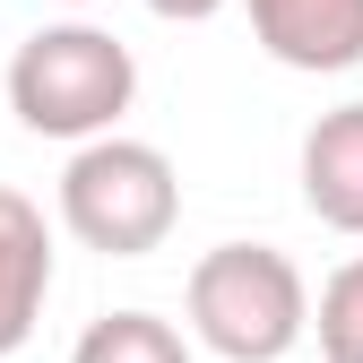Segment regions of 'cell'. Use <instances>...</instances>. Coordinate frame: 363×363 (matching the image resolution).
Masks as SVG:
<instances>
[{"instance_id": "30bf717a", "label": "cell", "mask_w": 363, "mask_h": 363, "mask_svg": "<svg viewBox=\"0 0 363 363\" xmlns=\"http://www.w3.org/2000/svg\"><path fill=\"white\" fill-rule=\"evenodd\" d=\"M61 9H86V0H61Z\"/></svg>"}, {"instance_id": "ba28073f", "label": "cell", "mask_w": 363, "mask_h": 363, "mask_svg": "<svg viewBox=\"0 0 363 363\" xmlns=\"http://www.w3.org/2000/svg\"><path fill=\"white\" fill-rule=\"evenodd\" d=\"M311 337H320V363H363V251L329 268L320 303H311Z\"/></svg>"}, {"instance_id": "5b68a950", "label": "cell", "mask_w": 363, "mask_h": 363, "mask_svg": "<svg viewBox=\"0 0 363 363\" xmlns=\"http://www.w3.org/2000/svg\"><path fill=\"white\" fill-rule=\"evenodd\" d=\"M52 294V225L26 191H0V363H9Z\"/></svg>"}, {"instance_id": "7a4b0ae2", "label": "cell", "mask_w": 363, "mask_h": 363, "mask_svg": "<svg viewBox=\"0 0 363 363\" xmlns=\"http://www.w3.org/2000/svg\"><path fill=\"white\" fill-rule=\"evenodd\" d=\"M191 337L225 363H286L311 337V286L277 242H216L191 259Z\"/></svg>"}, {"instance_id": "277c9868", "label": "cell", "mask_w": 363, "mask_h": 363, "mask_svg": "<svg viewBox=\"0 0 363 363\" xmlns=\"http://www.w3.org/2000/svg\"><path fill=\"white\" fill-rule=\"evenodd\" d=\"M242 9L268 61H286L303 78L363 69V0H242Z\"/></svg>"}, {"instance_id": "9c48e42d", "label": "cell", "mask_w": 363, "mask_h": 363, "mask_svg": "<svg viewBox=\"0 0 363 363\" xmlns=\"http://www.w3.org/2000/svg\"><path fill=\"white\" fill-rule=\"evenodd\" d=\"M147 9H156V18H173V26H208L225 0H147Z\"/></svg>"}, {"instance_id": "8992f818", "label": "cell", "mask_w": 363, "mask_h": 363, "mask_svg": "<svg viewBox=\"0 0 363 363\" xmlns=\"http://www.w3.org/2000/svg\"><path fill=\"white\" fill-rule=\"evenodd\" d=\"M303 208L329 234H363V104H337L303 130Z\"/></svg>"}, {"instance_id": "3957f363", "label": "cell", "mask_w": 363, "mask_h": 363, "mask_svg": "<svg viewBox=\"0 0 363 363\" xmlns=\"http://www.w3.org/2000/svg\"><path fill=\"white\" fill-rule=\"evenodd\" d=\"M61 225L86 251H104V259L164 251L173 225H182V173H173V156L147 147V139H121V130L86 139L61 164Z\"/></svg>"}, {"instance_id": "6da1fadb", "label": "cell", "mask_w": 363, "mask_h": 363, "mask_svg": "<svg viewBox=\"0 0 363 363\" xmlns=\"http://www.w3.org/2000/svg\"><path fill=\"white\" fill-rule=\"evenodd\" d=\"M139 104V61L130 43L86 26V18H61V26H35L18 52H9V113L35 130V139H104L121 130V113Z\"/></svg>"}, {"instance_id": "52a82bcc", "label": "cell", "mask_w": 363, "mask_h": 363, "mask_svg": "<svg viewBox=\"0 0 363 363\" xmlns=\"http://www.w3.org/2000/svg\"><path fill=\"white\" fill-rule=\"evenodd\" d=\"M69 363H191V337L156 311H104V320H86Z\"/></svg>"}]
</instances>
